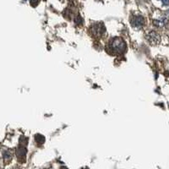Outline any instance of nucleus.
Here are the masks:
<instances>
[{
  "label": "nucleus",
  "mask_w": 169,
  "mask_h": 169,
  "mask_svg": "<svg viewBox=\"0 0 169 169\" xmlns=\"http://www.w3.org/2000/svg\"><path fill=\"white\" fill-rule=\"evenodd\" d=\"M108 52L113 55H119L124 53L127 49L126 42L120 37H114L110 40L107 45Z\"/></svg>",
  "instance_id": "f257e3e1"
},
{
  "label": "nucleus",
  "mask_w": 169,
  "mask_h": 169,
  "mask_svg": "<svg viewBox=\"0 0 169 169\" xmlns=\"http://www.w3.org/2000/svg\"><path fill=\"white\" fill-rule=\"evenodd\" d=\"M35 141H36V142H37V144L42 145V144L44 143V141H45V138L42 136V135H37L35 136Z\"/></svg>",
  "instance_id": "6e6552de"
},
{
  "label": "nucleus",
  "mask_w": 169,
  "mask_h": 169,
  "mask_svg": "<svg viewBox=\"0 0 169 169\" xmlns=\"http://www.w3.org/2000/svg\"><path fill=\"white\" fill-rule=\"evenodd\" d=\"M152 23L157 28H162L165 27L169 21L168 16L164 13L159 12V13H155L153 14L152 18Z\"/></svg>",
  "instance_id": "f03ea898"
},
{
  "label": "nucleus",
  "mask_w": 169,
  "mask_h": 169,
  "mask_svg": "<svg viewBox=\"0 0 169 169\" xmlns=\"http://www.w3.org/2000/svg\"><path fill=\"white\" fill-rule=\"evenodd\" d=\"M13 154L9 150H4L3 151V158L5 162H9L12 159Z\"/></svg>",
  "instance_id": "0eeeda50"
},
{
  "label": "nucleus",
  "mask_w": 169,
  "mask_h": 169,
  "mask_svg": "<svg viewBox=\"0 0 169 169\" xmlns=\"http://www.w3.org/2000/svg\"><path fill=\"white\" fill-rule=\"evenodd\" d=\"M106 31L105 26L103 25V23H95L93 24L91 28H90V33L91 35L95 37V38H100L103 36V34Z\"/></svg>",
  "instance_id": "7ed1b4c3"
},
{
  "label": "nucleus",
  "mask_w": 169,
  "mask_h": 169,
  "mask_svg": "<svg viewBox=\"0 0 169 169\" xmlns=\"http://www.w3.org/2000/svg\"><path fill=\"white\" fill-rule=\"evenodd\" d=\"M130 23L132 26L135 29H141L145 24V18L140 14H134L130 18Z\"/></svg>",
  "instance_id": "20e7f679"
},
{
  "label": "nucleus",
  "mask_w": 169,
  "mask_h": 169,
  "mask_svg": "<svg viewBox=\"0 0 169 169\" xmlns=\"http://www.w3.org/2000/svg\"><path fill=\"white\" fill-rule=\"evenodd\" d=\"M145 39L151 45H157L161 42L160 35L155 30H150L145 33Z\"/></svg>",
  "instance_id": "39448f33"
},
{
  "label": "nucleus",
  "mask_w": 169,
  "mask_h": 169,
  "mask_svg": "<svg viewBox=\"0 0 169 169\" xmlns=\"http://www.w3.org/2000/svg\"><path fill=\"white\" fill-rule=\"evenodd\" d=\"M39 3V0H30V4L32 6H37Z\"/></svg>",
  "instance_id": "1a4fd4ad"
},
{
  "label": "nucleus",
  "mask_w": 169,
  "mask_h": 169,
  "mask_svg": "<svg viewBox=\"0 0 169 169\" xmlns=\"http://www.w3.org/2000/svg\"><path fill=\"white\" fill-rule=\"evenodd\" d=\"M161 1L164 5H168L169 4V0H161Z\"/></svg>",
  "instance_id": "9d476101"
},
{
  "label": "nucleus",
  "mask_w": 169,
  "mask_h": 169,
  "mask_svg": "<svg viewBox=\"0 0 169 169\" xmlns=\"http://www.w3.org/2000/svg\"><path fill=\"white\" fill-rule=\"evenodd\" d=\"M16 155L18 156L19 160L21 161V160H26V147L24 146H20L17 149L16 151Z\"/></svg>",
  "instance_id": "423d86ee"
}]
</instances>
